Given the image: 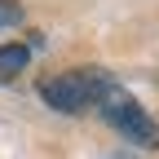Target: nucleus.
I'll use <instances>...</instances> for the list:
<instances>
[{"label": "nucleus", "mask_w": 159, "mask_h": 159, "mask_svg": "<svg viewBox=\"0 0 159 159\" xmlns=\"http://www.w3.org/2000/svg\"><path fill=\"white\" fill-rule=\"evenodd\" d=\"M106 84H111V75L102 66H75V71H62V75L44 80V84H40V97H44L53 111L75 115L84 106H97V97H102Z\"/></svg>", "instance_id": "nucleus-1"}, {"label": "nucleus", "mask_w": 159, "mask_h": 159, "mask_svg": "<svg viewBox=\"0 0 159 159\" xmlns=\"http://www.w3.org/2000/svg\"><path fill=\"white\" fill-rule=\"evenodd\" d=\"M97 111H102V119L115 128V133H124V142H137V146H159V124L137 106V97H128L124 89H115L106 84L102 97H97Z\"/></svg>", "instance_id": "nucleus-2"}, {"label": "nucleus", "mask_w": 159, "mask_h": 159, "mask_svg": "<svg viewBox=\"0 0 159 159\" xmlns=\"http://www.w3.org/2000/svg\"><path fill=\"white\" fill-rule=\"evenodd\" d=\"M31 62V44H0V84H9V80H18V71H27Z\"/></svg>", "instance_id": "nucleus-3"}, {"label": "nucleus", "mask_w": 159, "mask_h": 159, "mask_svg": "<svg viewBox=\"0 0 159 159\" xmlns=\"http://www.w3.org/2000/svg\"><path fill=\"white\" fill-rule=\"evenodd\" d=\"M22 22V5L18 0H0V27H18Z\"/></svg>", "instance_id": "nucleus-4"}]
</instances>
